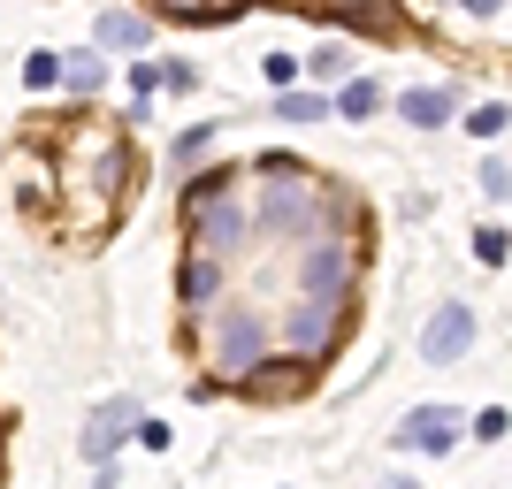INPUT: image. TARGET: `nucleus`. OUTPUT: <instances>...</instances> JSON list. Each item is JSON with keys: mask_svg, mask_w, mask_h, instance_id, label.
<instances>
[{"mask_svg": "<svg viewBox=\"0 0 512 489\" xmlns=\"http://www.w3.org/2000/svg\"><path fill=\"white\" fill-rule=\"evenodd\" d=\"M100 46H123V54H130V46H146V23H138V16H115V8H107V16H100Z\"/></svg>", "mask_w": 512, "mask_h": 489, "instance_id": "obj_9", "label": "nucleus"}, {"mask_svg": "<svg viewBox=\"0 0 512 489\" xmlns=\"http://www.w3.org/2000/svg\"><path fill=\"white\" fill-rule=\"evenodd\" d=\"M505 184H512V169H505V161H490V169H482V192L505 199Z\"/></svg>", "mask_w": 512, "mask_h": 489, "instance_id": "obj_23", "label": "nucleus"}, {"mask_svg": "<svg viewBox=\"0 0 512 489\" xmlns=\"http://www.w3.org/2000/svg\"><path fill=\"white\" fill-rule=\"evenodd\" d=\"M398 115H406L413 130H436V123H451V100H444V92H406Z\"/></svg>", "mask_w": 512, "mask_h": 489, "instance_id": "obj_8", "label": "nucleus"}, {"mask_svg": "<svg viewBox=\"0 0 512 489\" xmlns=\"http://www.w3.org/2000/svg\"><path fill=\"white\" fill-rule=\"evenodd\" d=\"M459 8H474V16H497V8H505V0H459Z\"/></svg>", "mask_w": 512, "mask_h": 489, "instance_id": "obj_24", "label": "nucleus"}, {"mask_svg": "<svg viewBox=\"0 0 512 489\" xmlns=\"http://www.w3.org/2000/svg\"><path fill=\"white\" fill-rule=\"evenodd\" d=\"M214 130H222V123H192L184 138H176V161H199V153L214 146Z\"/></svg>", "mask_w": 512, "mask_h": 489, "instance_id": "obj_14", "label": "nucleus"}, {"mask_svg": "<svg viewBox=\"0 0 512 489\" xmlns=\"http://www.w3.org/2000/svg\"><path fill=\"white\" fill-rule=\"evenodd\" d=\"M23 85H31V92L62 85V62H54V54H31V62H23Z\"/></svg>", "mask_w": 512, "mask_h": 489, "instance_id": "obj_13", "label": "nucleus"}, {"mask_svg": "<svg viewBox=\"0 0 512 489\" xmlns=\"http://www.w3.org/2000/svg\"><path fill=\"white\" fill-rule=\"evenodd\" d=\"M283 115H291V123H321V115H329V107H321L314 92H283Z\"/></svg>", "mask_w": 512, "mask_h": 489, "instance_id": "obj_15", "label": "nucleus"}, {"mask_svg": "<svg viewBox=\"0 0 512 489\" xmlns=\"http://www.w3.org/2000/svg\"><path fill=\"white\" fill-rule=\"evenodd\" d=\"M123 428H130V405H107V413H92V436H85V451L107 467V451L123 444Z\"/></svg>", "mask_w": 512, "mask_h": 489, "instance_id": "obj_7", "label": "nucleus"}, {"mask_svg": "<svg viewBox=\"0 0 512 489\" xmlns=\"http://www.w3.org/2000/svg\"><path fill=\"white\" fill-rule=\"evenodd\" d=\"M314 77H344V46H321V54H314Z\"/></svg>", "mask_w": 512, "mask_h": 489, "instance_id": "obj_22", "label": "nucleus"}, {"mask_svg": "<svg viewBox=\"0 0 512 489\" xmlns=\"http://www.w3.org/2000/svg\"><path fill=\"white\" fill-rule=\"evenodd\" d=\"M260 344H268V329H260V314H245V306H237V314L222 321V367H230V375H245V367L260 360Z\"/></svg>", "mask_w": 512, "mask_h": 489, "instance_id": "obj_4", "label": "nucleus"}, {"mask_svg": "<svg viewBox=\"0 0 512 489\" xmlns=\"http://www.w3.org/2000/svg\"><path fill=\"white\" fill-rule=\"evenodd\" d=\"M474 138H497V130H505V100H490V107H474Z\"/></svg>", "mask_w": 512, "mask_h": 489, "instance_id": "obj_17", "label": "nucleus"}, {"mask_svg": "<svg viewBox=\"0 0 512 489\" xmlns=\"http://www.w3.org/2000/svg\"><path fill=\"white\" fill-rule=\"evenodd\" d=\"M161 8H176V16H230L222 0H161Z\"/></svg>", "mask_w": 512, "mask_h": 489, "instance_id": "obj_20", "label": "nucleus"}, {"mask_svg": "<svg viewBox=\"0 0 512 489\" xmlns=\"http://www.w3.org/2000/svg\"><path fill=\"white\" fill-rule=\"evenodd\" d=\"M337 329H344V314H337V298H314V306H299V314L283 321V337H291V352H329L337 344Z\"/></svg>", "mask_w": 512, "mask_h": 489, "instance_id": "obj_2", "label": "nucleus"}, {"mask_svg": "<svg viewBox=\"0 0 512 489\" xmlns=\"http://www.w3.org/2000/svg\"><path fill=\"white\" fill-rule=\"evenodd\" d=\"M299 283L314 298H337L344 283H352V253H344V245H314V253H306V268H299Z\"/></svg>", "mask_w": 512, "mask_h": 489, "instance_id": "obj_5", "label": "nucleus"}, {"mask_svg": "<svg viewBox=\"0 0 512 489\" xmlns=\"http://www.w3.org/2000/svg\"><path fill=\"white\" fill-rule=\"evenodd\" d=\"M306 222V192H276L268 199V230H299Z\"/></svg>", "mask_w": 512, "mask_h": 489, "instance_id": "obj_11", "label": "nucleus"}, {"mask_svg": "<svg viewBox=\"0 0 512 489\" xmlns=\"http://www.w3.org/2000/svg\"><path fill=\"white\" fill-rule=\"evenodd\" d=\"M375 100H383V92H375V85H352V92H344V115H375Z\"/></svg>", "mask_w": 512, "mask_h": 489, "instance_id": "obj_18", "label": "nucleus"}, {"mask_svg": "<svg viewBox=\"0 0 512 489\" xmlns=\"http://www.w3.org/2000/svg\"><path fill=\"white\" fill-rule=\"evenodd\" d=\"M245 237V207H222V199H199V245L207 253H230Z\"/></svg>", "mask_w": 512, "mask_h": 489, "instance_id": "obj_6", "label": "nucleus"}, {"mask_svg": "<svg viewBox=\"0 0 512 489\" xmlns=\"http://www.w3.org/2000/svg\"><path fill=\"white\" fill-rule=\"evenodd\" d=\"M474 260H482V268H505V230H482V237H474Z\"/></svg>", "mask_w": 512, "mask_h": 489, "instance_id": "obj_16", "label": "nucleus"}, {"mask_svg": "<svg viewBox=\"0 0 512 489\" xmlns=\"http://www.w3.org/2000/svg\"><path fill=\"white\" fill-rule=\"evenodd\" d=\"M474 436H482V444H497V436H505V405H490V413L474 421Z\"/></svg>", "mask_w": 512, "mask_h": 489, "instance_id": "obj_21", "label": "nucleus"}, {"mask_svg": "<svg viewBox=\"0 0 512 489\" xmlns=\"http://www.w3.org/2000/svg\"><path fill=\"white\" fill-rule=\"evenodd\" d=\"M214 283H222V268H214V253H199L192 268H184V298L199 306V298H214Z\"/></svg>", "mask_w": 512, "mask_h": 489, "instance_id": "obj_10", "label": "nucleus"}, {"mask_svg": "<svg viewBox=\"0 0 512 489\" xmlns=\"http://www.w3.org/2000/svg\"><path fill=\"white\" fill-rule=\"evenodd\" d=\"M474 344V306H436V321L421 329V360H436V367H451L459 352Z\"/></svg>", "mask_w": 512, "mask_h": 489, "instance_id": "obj_1", "label": "nucleus"}, {"mask_svg": "<svg viewBox=\"0 0 512 489\" xmlns=\"http://www.w3.org/2000/svg\"><path fill=\"white\" fill-rule=\"evenodd\" d=\"M62 77H69L77 92H92V85L107 77V69H100V54H69V62H62Z\"/></svg>", "mask_w": 512, "mask_h": 489, "instance_id": "obj_12", "label": "nucleus"}, {"mask_svg": "<svg viewBox=\"0 0 512 489\" xmlns=\"http://www.w3.org/2000/svg\"><path fill=\"white\" fill-rule=\"evenodd\" d=\"M398 444L406 451H451L459 444V413H451V405H421V413L398 421Z\"/></svg>", "mask_w": 512, "mask_h": 489, "instance_id": "obj_3", "label": "nucleus"}, {"mask_svg": "<svg viewBox=\"0 0 512 489\" xmlns=\"http://www.w3.org/2000/svg\"><path fill=\"white\" fill-rule=\"evenodd\" d=\"M222 184H230V169H207V176H192V192H184V199H192V207H199V199H214V192H222Z\"/></svg>", "mask_w": 512, "mask_h": 489, "instance_id": "obj_19", "label": "nucleus"}]
</instances>
